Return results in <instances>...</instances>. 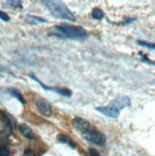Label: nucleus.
<instances>
[{
	"label": "nucleus",
	"instance_id": "obj_1",
	"mask_svg": "<svg viewBox=\"0 0 155 156\" xmlns=\"http://www.w3.org/2000/svg\"><path fill=\"white\" fill-rule=\"evenodd\" d=\"M58 34L51 33L50 36L64 39H85L89 37L88 33L80 26H74L67 23H59L55 26Z\"/></svg>",
	"mask_w": 155,
	"mask_h": 156
},
{
	"label": "nucleus",
	"instance_id": "obj_2",
	"mask_svg": "<svg viewBox=\"0 0 155 156\" xmlns=\"http://www.w3.org/2000/svg\"><path fill=\"white\" fill-rule=\"evenodd\" d=\"M131 105V100L127 96H118L105 106H98L95 110L102 113L103 115L109 118L117 119L120 115L121 110H123L125 107L129 106Z\"/></svg>",
	"mask_w": 155,
	"mask_h": 156
},
{
	"label": "nucleus",
	"instance_id": "obj_3",
	"mask_svg": "<svg viewBox=\"0 0 155 156\" xmlns=\"http://www.w3.org/2000/svg\"><path fill=\"white\" fill-rule=\"evenodd\" d=\"M42 4L48 9L53 16L59 19H66L69 21H76L75 15L71 12V10L64 4L62 1H42Z\"/></svg>",
	"mask_w": 155,
	"mask_h": 156
},
{
	"label": "nucleus",
	"instance_id": "obj_4",
	"mask_svg": "<svg viewBox=\"0 0 155 156\" xmlns=\"http://www.w3.org/2000/svg\"><path fill=\"white\" fill-rule=\"evenodd\" d=\"M83 139L88 142V143L97 145V146H104L106 143V136L96 127L90 126V127L83 133H82Z\"/></svg>",
	"mask_w": 155,
	"mask_h": 156
},
{
	"label": "nucleus",
	"instance_id": "obj_5",
	"mask_svg": "<svg viewBox=\"0 0 155 156\" xmlns=\"http://www.w3.org/2000/svg\"><path fill=\"white\" fill-rule=\"evenodd\" d=\"M29 77L33 80H35L36 83H37L40 86H41L44 90H47V91H53L55 92L58 95H60V96L62 97H65V98H71L72 96V91L70 89H68V88H64V87H54V86H48L44 84L41 80H39L37 79V77L35 75V74H30Z\"/></svg>",
	"mask_w": 155,
	"mask_h": 156
},
{
	"label": "nucleus",
	"instance_id": "obj_6",
	"mask_svg": "<svg viewBox=\"0 0 155 156\" xmlns=\"http://www.w3.org/2000/svg\"><path fill=\"white\" fill-rule=\"evenodd\" d=\"M36 107L37 111L42 114L45 117H51L52 116V106L49 101L42 98H38L36 101Z\"/></svg>",
	"mask_w": 155,
	"mask_h": 156
},
{
	"label": "nucleus",
	"instance_id": "obj_7",
	"mask_svg": "<svg viewBox=\"0 0 155 156\" xmlns=\"http://www.w3.org/2000/svg\"><path fill=\"white\" fill-rule=\"evenodd\" d=\"M72 126L79 132L83 133L85 130L88 129L91 125L88 121H86V120L80 118V117H76V118H74L72 121Z\"/></svg>",
	"mask_w": 155,
	"mask_h": 156
},
{
	"label": "nucleus",
	"instance_id": "obj_8",
	"mask_svg": "<svg viewBox=\"0 0 155 156\" xmlns=\"http://www.w3.org/2000/svg\"><path fill=\"white\" fill-rule=\"evenodd\" d=\"M18 129H19V131H20V133H21L22 136L25 137L26 139H28V140L35 139V133H33L32 128L29 126H27L26 124L19 125Z\"/></svg>",
	"mask_w": 155,
	"mask_h": 156
},
{
	"label": "nucleus",
	"instance_id": "obj_9",
	"mask_svg": "<svg viewBox=\"0 0 155 156\" xmlns=\"http://www.w3.org/2000/svg\"><path fill=\"white\" fill-rule=\"evenodd\" d=\"M58 141L59 142V143H62V144H65V145H68L71 148H74L75 150L76 148V144L74 143L73 140L69 137V136H67L66 134L64 133H59L58 135Z\"/></svg>",
	"mask_w": 155,
	"mask_h": 156
},
{
	"label": "nucleus",
	"instance_id": "obj_10",
	"mask_svg": "<svg viewBox=\"0 0 155 156\" xmlns=\"http://www.w3.org/2000/svg\"><path fill=\"white\" fill-rule=\"evenodd\" d=\"M1 122H2V125L4 126V127L9 132H12L13 131V126H12V121L9 118L8 115H7L6 113H4V112L1 114Z\"/></svg>",
	"mask_w": 155,
	"mask_h": 156
},
{
	"label": "nucleus",
	"instance_id": "obj_11",
	"mask_svg": "<svg viewBox=\"0 0 155 156\" xmlns=\"http://www.w3.org/2000/svg\"><path fill=\"white\" fill-rule=\"evenodd\" d=\"M8 92L12 95V96H13L15 98H16L22 105H26V101L24 100V98H23V96H22V94L20 93L19 91H17L16 89H15V88H9V89H8Z\"/></svg>",
	"mask_w": 155,
	"mask_h": 156
},
{
	"label": "nucleus",
	"instance_id": "obj_12",
	"mask_svg": "<svg viewBox=\"0 0 155 156\" xmlns=\"http://www.w3.org/2000/svg\"><path fill=\"white\" fill-rule=\"evenodd\" d=\"M91 16H92V18L93 19L100 20V19H103L104 17V11L102 9L95 8V9H93Z\"/></svg>",
	"mask_w": 155,
	"mask_h": 156
},
{
	"label": "nucleus",
	"instance_id": "obj_13",
	"mask_svg": "<svg viewBox=\"0 0 155 156\" xmlns=\"http://www.w3.org/2000/svg\"><path fill=\"white\" fill-rule=\"evenodd\" d=\"M136 19H137L136 17H124L122 22H120V23H113V22H110V23L113 24V25H123V26H125V25H129V24L133 23L134 21H136Z\"/></svg>",
	"mask_w": 155,
	"mask_h": 156
},
{
	"label": "nucleus",
	"instance_id": "obj_14",
	"mask_svg": "<svg viewBox=\"0 0 155 156\" xmlns=\"http://www.w3.org/2000/svg\"><path fill=\"white\" fill-rule=\"evenodd\" d=\"M27 18H28L29 20H33V21L39 22V23H46V22H48V20L43 18V17H38V16H32V15H27Z\"/></svg>",
	"mask_w": 155,
	"mask_h": 156
},
{
	"label": "nucleus",
	"instance_id": "obj_15",
	"mask_svg": "<svg viewBox=\"0 0 155 156\" xmlns=\"http://www.w3.org/2000/svg\"><path fill=\"white\" fill-rule=\"evenodd\" d=\"M137 43H138V45L142 46V47H146V48H147V49H151V50H154V49H155V45H154V43L143 41V40H137Z\"/></svg>",
	"mask_w": 155,
	"mask_h": 156
},
{
	"label": "nucleus",
	"instance_id": "obj_16",
	"mask_svg": "<svg viewBox=\"0 0 155 156\" xmlns=\"http://www.w3.org/2000/svg\"><path fill=\"white\" fill-rule=\"evenodd\" d=\"M139 55L142 57V62H146V63H149V64H150V65H154V62H152V60H150V58H149V57H147L145 53H143V52H139Z\"/></svg>",
	"mask_w": 155,
	"mask_h": 156
},
{
	"label": "nucleus",
	"instance_id": "obj_17",
	"mask_svg": "<svg viewBox=\"0 0 155 156\" xmlns=\"http://www.w3.org/2000/svg\"><path fill=\"white\" fill-rule=\"evenodd\" d=\"M10 155V148L7 146L0 147V156H9Z\"/></svg>",
	"mask_w": 155,
	"mask_h": 156
},
{
	"label": "nucleus",
	"instance_id": "obj_18",
	"mask_svg": "<svg viewBox=\"0 0 155 156\" xmlns=\"http://www.w3.org/2000/svg\"><path fill=\"white\" fill-rule=\"evenodd\" d=\"M88 153H89V156H103L102 153H100L99 151H97L96 148H94V147H89L88 148Z\"/></svg>",
	"mask_w": 155,
	"mask_h": 156
},
{
	"label": "nucleus",
	"instance_id": "obj_19",
	"mask_svg": "<svg viewBox=\"0 0 155 156\" xmlns=\"http://www.w3.org/2000/svg\"><path fill=\"white\" fill-rule=\"evenodd\" d=\"M10 6L16 7L18 9H22V2L21 1H8L7 2Z\"/></svg>",
	"mask_w": 155,
	"mask_h": 156
},
{
	"label": "nucleus",
	"instance_id": "obj_20",
	"mask_svg": "<svg viewBox=\"0 0 155 156\" xmlns=\"http://www.w3.org/2000/svg\"><path fill=\"white\" fill-rule=\"evenodd\" d=\"M0 19L3 20V21H5V22H8L10 20V16L7 15L5 12H2L1 10H0Z\"/></svg>",
	"mask_w": 155,
	"mask_h": 156
},
{
	"label": "nucleus",
	"instance_id": "obj_21",
	"mask_svg": "<svg viewBox=\"0 0 155 156\" xmlns=\"http://www.w3.org/2000/svg\"><path fill=\"white\" fill-rule=\"evenodd\" d=\"M22 156H36V154L32 150H30V148H27V150L24 151V153Z\"/></svg>",
	"mask_w": 155,
	"mask_h": 156
}]
</instances>
